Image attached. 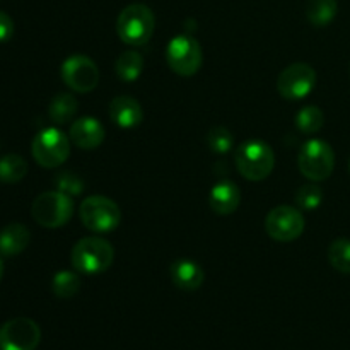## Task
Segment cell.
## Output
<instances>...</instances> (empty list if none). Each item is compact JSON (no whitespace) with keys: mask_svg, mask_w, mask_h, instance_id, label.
Here are the masks:
<instances>
[{"mask_svg":"<svg viewBox=\"0 0 350 350\" xmlns=\"http://www.w3.org/2000/svg\"><path fill=\"white\" fill-rule=\"evenodd\" d=\"M236 170L250 181H263L272 174L275 166V154L263 140L243 142L234 152Z\"/></svg>","mask_w":350,"mask_h":350,"instance_id":"6da1fadb","label":"cell"},{"mask_svg":"<svg viewBox=\"0 0 350 350\" xmlns=\"http://www.w3.org/2000/svg\"><path fill=\"white\" fill-rule=\"evenodd\" d=\"M156 27L154 12L144 3H130L116 19V33L125 44L144 46L149 43Z\"/></svg>","mask_w":350,"mask_h":350,"instance_id":"7a4b0ae2","label":"cell"},{"mask_svg":"<svg viewBox=\"0 0 350 350\" xmlns=\"http://www.w3.org/2000/svg\"><path fill=\"white\" fill-rule=\"evenodd\" d=\"M115 260V250L103 238H82L72 248L70 262L77 272L98 275L106 272Z\"/></svg>","mask_w":350,"mask_h":350,"instance_id":"3957f363","label":"cell"},{"mask_svg":"<svg viewBox=\"0 0 350 350\" xmlns=\"http://www.w3.org/2000/svg\"><path fill=\"white\" fill-rule=\"evenodd\" d=\"M31 215L41 228L58 229L67 224L74 215V202L72 197L58 190L44 191L34 198Z\"/></svg>","mask_w":350,"mask_h":350,"instance_id":"277c9868","label":"cell"},{"mask_svg":"<svg viewBox=\"0 0 350 350\" xmlns=\"http://www.w3.org/2000/svg\"><path fill=\"white\" fill-rule=\"evenodd\" d=\"M297 167L301 174L311 181H325L335 170V152L328 142L311 139L303 144L297 154Z\"/></svg>","mask_w":350,"mask_h":350,"instance_id":"5b68a950","label":"cell"},{"mask_svg":"<svg viewBox=\"0 0 350 350\" xmlns=\"http://www.w3.org/2000/svg\"><path fill=\"white\" fill-rule=\"evenodd\" d=\"M79 215L85 229L99 234L115 231L122 222V211L116 202L103 195H92L85 198L79 208Z\"/></svg>","mask_w":350,"mask_h":350,"instance_id":"8992f818","label":"cell"},{"mask_svg":"<svg viewBox=\"0 0 350 350\" xmlns=\"http://www.w3.org/2000/svg\"><path fill=\"white\" fill-rule=\"evenodd\" d=\"M31 154L34 161L46 170L62 166L70 156V137L53 126L41 130L31 144Z\"/></svg>","mask_w":350,"mask_h":350,"instance_id":"52a82bcc","label":"cell"},{"mask_svg":"<svg viewBox=\"0 0 350 350\" xmlns=\"http://www.w3.org/2000/svg\"><path fill=\"white\" fill-rule=\"evenodd\" d=\"M204 53L202 46L195 38L188 34H180L173 38L166 48V62L174 74L181 77L195 75L202 67Z\"/></svg>","mask_w":350,"mask_h":350,"instance_id":"ba28073f","label":"cell"},{"mask_svg":"<svg viewBox=\"0 0 350 350\" xmlns=\"http://www.w3.org/2000/svg\"><path fill=\"white\" fill-rule=\"evenodd\" d=\"M304 226L306 222L301 211L291 205H279L272 208L265 219L267 234L279 243H291L299 238Z\"/></svg>","mask_w":350,"mask_h":350,"instance_id":"9c48e42d","label":"cell"},{"mask_svg":"<svg viewBox=\"0 0 350 350\" xmlns=\"http://www.w3.org/2000/svg\"><path fill=\"white\" fill-rule=\"evenodd\" d=\"M41 330L31 318H12L0 327V350H36Z\"/></svg>","mask_w":350,"mask_h":350,"instance_id":"30bf717a","label":"cell"},{"mask_svg":"<svg viewBox=\"0 0 350 350\" xmlns=\"http://www.w3.org/2000/svg\"><path fill=\"white\" fill-rule=\"evenodd\" d=\"M62 79L70 91L88 94L98 88L99 68L85 55H72L62 64Z\"/></svg>","mask_w":350,"mask_h":350,"instance_id":"8fae6325","label":"cell"},{"mask_svg":"<svg viewBox=\"0 0 350 350\" xmlns=\"http://www.w3.org/2000/svg\"><path fill=\"white\" fill-rule=\"evenodd\" d=\"M317 85V72L308 64H293L280 72L277 79V91L284 99L299 101L306 98Z\"/></svg>","mask_w":350,"mask_h":350,"instance_id":"7c38bea8","label":"cell"},{"mask_svg":"<svg viewBox=\"0 0 350 350\" xmlns=\"http://www.w3.org/2000/svg\"><path fill=\"white\" fill-rule=\"evenodd\" d=\"M68 137L74 142L75 147L84 150H94L105 142V126L98 118L92 116H82V118L75 120L70 125V132Z\"/></svg>","mask_w":350,"mask_h":350,"instance_id":"4fadbf2b","label":"cell"},{"mask_svg":"<svg viewBox=\"0 0 350 350\" xmlns=\"http://www.w3.org/2000/svg\"><path fill=\"white\" fill-rule=\"evenodd\" d=\"M108 113L109 120L118 129L123 130L135 129L144 120L142 106L135 98H130V96H116V98H113L111 103H109Z\"/></svg>","mask_w":350,"mask_h":350,"instance_id":"5bb4252c","label":"cell"},{"mask_svg":"<svg viewBox=\"0 0 350 350\" xmlns=\"http://www.w3.org/2000/svg\"><path fill=\"white\" fill-rule=\"evenodd\" d=\"M241 204V190L232 181H219L212 187L208 205L217 215H229Z\"/></svg>","mask_w":350,"mask_h":350,"instance_id":"9a60e30c","label":"cell"},{"mask_svg":"<svg viewBox=\"0 0 350 350\" xmlns=\"http://www.w3.org/2000/svg\"><path fill=\"white\" fill-rule=\"evenodd\" d=\"M171 280L178 289L190 293L200 289L205 280V273L197 262L183 258L171 265Z\"/></svg>","mask_w":350,"mask_h":350,"instance_id":"2e32d148","label":"cell"},{"mask_svg":"<svg viewBox=\"0 0 350 350\" xmlns=\"http://www.w3.org/2000/svg\"><path fill=\"white\" fill-rule=\"evenodd\" d=\"M31 232L24 224L14 222L0 231V255L12 258L29 246Z\"/></svg>","mask_w":350,"mask_h":350,"instance_id":"e0dca14e","label":"cell"},{"mask_svg":"<svg viewBox=\"0 0 350 350\" xmlns=\"http://www.w3.org/2000/svg\"><path fill=\"white\" fill-rule=\"evenodd\" d=\"M79 103L70 92H60V94L55 96L50 103V108H48V116L53 123L57 125H67L77 115Z\"/></svg>","mask_w":350,"mask_h":350,"instance_id":"ac0fdd59","label":"cell"},{"mask_svg":"<svg viewBox=\"0 0 350 350\" xmlns=\"http://www.w3.org/2000/svg\"><path fill=\"white\" fill-rule=\"evenodd\" d=\"M337 0H308L306 17L314 27H325L337 17Z\"/></svg>","mask_w":350,"mask_h":350,"instance_id":"d6986e66","label":"cell"},{"mask_svg":"<svg viewBox=\"0 0 350 350\" xmlns=\"http://www.w3.org/2000/svg\"><path fill=\"white\" fill-rule=\"evenodd\" d=\"M144 70V58L139 51L129 50L118 57L115 64V72L120 81L135 82Z\"/></svg>","mask_w":350,"mask_h":350,"instance_id":"ffe728a7","label":"cell"},{"mask_svg":"<svg viewBox=\"0 0 350 350\" xmlns=\"http://www.w3.org/2000/svg\"><path fill=\"white\" fill-rule=\"evenodd\" d=\"M27 174V163L17 154H7L0 157V181L7 185L17 183Z\"/></svg>","mask_w":350,"mask_h":350,"instance_id":"44dd1931","label":"cell"},{"mask_svg":"<svg viewBox=\"0 0 350 350\" xmlns=\"http://www.w3.org/2000/svg\"><path fill=\"white\" fill-rule=\"evenodd\" d=\"M325 125V115L318 106H304L296 113V129L304 135L318 133Z\"/></svg>","mask_w":350,"mask_h":350,"instance_id":"7402d4cb","label":"cell"},{"mask_svg":"<svg viewBox=\"0 0 350 350\" xmlns=\"http://www.w3.org/2000/svg\"><path fill=\"white\" fill-rule=\"evenodd\" d=\"M51 291L60 299H72L81 291V279L75 272L60 270L51 280Z\"/></svg>","mask_w":350,"mask_h":350,"instance_id":"603a6c76","label":"cell"},{"mask_svg":"<svg viewBox=\"0 0 350 350\" xmlns=\"http://www.w3.org/2000/svg\"><path fill=\"white\" fill-rule=\"evenodd\" d=\"M328 262L337 272L350 273V239L338 238L328 246Z\"/></svg>","mask_w":350,"mask_h":350,"instance_id":"cb8c5ba5","label":"cell"},{"mask_svg":"<svg viewBox=\"0 0 350 350\" xmlns=\"http://www.w3.org/2000/svg\"><path fill=\"white\" fill-rule=\"evenodd\" d=\"M55 187L58 191L68 195V197H77L84 191V181L74 173V171H62L55 176Z\"/></svg>","mask_w":350,"mask_h":350,"instance_id":"d4e9b609","label":"cell"},{"mask_svg":"<svg viewBox=\"0 0 350 350\" xmlns=\"http://www.w3.org/2000/svg\"><path fill=\"white\" fill-rule=\"evenodd\" d=\"M296 204L297 207L304 208V211H313V208L320 207L321 200H323V190L318 185H304L296 191Z\"/></svg>","mask_w":350,"mask_h":350,"instance_id":"484cf974","label":"cell"},{"mask_svg":"<svg viewBox=\"0 0 350 350\" xmlns=\"http://www.w3.org/2000/svg\"><path fill=\"white\" fill-rule=\"evenodd\" d=\"M207 144L212 152L228 154L231 150L232 144H234V139H232L231 132L226 126H214L207 133Z\"/></svg>","mask_w":350,"mask_h":350,"instance_id":"4316f807","label":"cell"},{"mask_svg":"<svg viewBox=\"0 0 350 350\" xmlns=\"http://www.w3.org/2000/svg\"><path fill=\"white\" fill-rule=\"evenodd\" d=\"M14 21L7 12L0 10V43H5L14 36Z\"/></svg>","mask_w":350,"mask_h":350,"instance_id":"83f0119b","label":"cell"},{"mask_svg":"<svg viewBox=\"0 0 350 350\" xmlns=\"http://www.w3.org/2000/svg\"><path fill=\"white\" fill-rule=\"evenodd\" d=\"M3 277V260H2V255H0V280H2Z\"/></svg>","mask_w":350,"mask_h":350,"instance_id":"f1b7e54d","label":"cell"},{"mask_svg":"<svg viewBox=\"0 0 350 350\" xmlns=\"http://www.w3.org/2000/svg\"><path fill=\"white\" fill-rule=\"evenodd\" d=\"M349 171H350V161H349Z\"/></svg>","mask_w":350,"mask_h":350,"instance_id":"f546056e","label":"cell"}]
</instances>
